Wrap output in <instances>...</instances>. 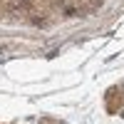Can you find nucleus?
<instances>
[{
    "instance_id": "1",
    "label": "nucleus",
    "mask_w": 124,
    "mask_h": 124,
    "mask_svg": "<svg viewBox=\"0 0 124 124\" xmlns=\"http://www.w3.org/2000/svg\"><path fill=\"white\" fill-rule=\"evenodd\" d=\"M104 99H107V112L109 114H117L124 107V87H112Z\"/></svg>"
}]
</instances>
